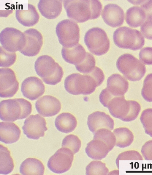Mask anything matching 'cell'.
<instances>
[{
  "mask_svg": "<svg viewBox=\"0 0 152 175\" xmlns=\"http://www.w3.org/2000/svg\"><path fill=\"white\" fill-rule=\"evenodd\" d=\"M64 7L67 17L79 23L99 18L102 6L99 1L64 0Z\"/></svg>",
  "mask_w": 152,
  "mask_h": 175,
  "instance_id": "6da1fadb",
  "label": "cell"
},
{
  "mask_svg": "<svg viewBox=\"0 0 152 175\" xmlns=\"http://www.w3.org/2000/svg\"><path fill=\"white\" fill-rule=\"evenodd\" d=\"M107 107L112 116L125 122L135 120L141 110L138 102L126 100L124 96L113 97L108 102Z\"/></svg>",
  "mask_w": 152,
  "mask_h": 175,
  "instance_id": "7a4b0ae2",
  "label": "cell"
},
{
  "mask_svg": "<svg viewBox=\"0 0 152 175\" xmlns=\"http://www.w3.org/2000/svg\"><path fill=\"white\" fill-rule=\"evenodd\" d=\"M32 110L31 103L24 99L3 100L0 102V118L4 121L14 122L26 118Z\"/></svg>",
  "mask_w": 152,
  "mask_h": 175,
  "instance_id": "3957f363",
  "label": "cell"
},
{
  "mask_svg": "<svg viewBox=\"0 0 152 175\" xmlns=\"http://www.w3.org/2000/svg\"><path fill=\"white\" fill-rule=\"evenodd\" d=\"M37 74L46 84L55 85L60 82L64 75L62 67L49 55L39 57L34 64Z\"/></svg>",
  "mask_w": 152,
  "mask_h": 175,
  "instance_id": "277c9868",
  "label": "cell"
},
{
  "mask_svg": "<svg viewBox=\"0 0 152 175\" xmlns=\"http://www.w3.org/2000/svg\"><path fill=\"white\" fill-rule=\"evenodd\" d=\"M113 38L114 43L119 48L133 51L141 49L145 43V38L140 31L126 26L116 29Z\"/></svg>",
  "mask_w": 152,
  "mask_h": 175,
  "instance_id": "5b68a950",
  "label": "cell"
},
{
  "mask_svg": "<svg viewBox=\"0 0 152 175\" xmlns=\"http://www.w3.org/2000/svg\"><path fill=\"white\" fill-rule=\"evenodd\" d=\"M64 86L70 94L88 95L93 93L98 85L94 78L88 74L73 73L66 78Z\"/></svg>",
  "mask_w": 152,
  "mask_h": 175,
  "instance_id": "8992f818",
  "label": "cell"
},
{
  "mask_svg": "<svg viewBox=\"0 0 152 175\" xmlns=\"http://www.w3.org/2000/svg\"><path fill=\"white\" fill-rule=\"evenodd\" d=\"M116 65L119 71L130 81L140 80L146 72L145 64L130 54H125L120 56L117 61Z\"/></svg>",
  "mask_w": 152,
  "mask_h": 175,
  "instance_id": "52a82bcc",
  "label": "cell"
},
{
  "mask_svg": "<svg viewBox=\"0 0 152 175\" xmlns=\"http://www.w3.org/2000/svg\"><path fill=\"white\" fill-rule=\"evenodd\" d=\"M84 41L89 51L95 55L105 54L110 48V41L106 32L99 27H93L88 30L85 35Z\"/></svg>",
  "mask_w": 152,
  "mask_h": 175,
  "instance_id": "ba28073f",
  "label": "cell"
},
{
  "mask_svg": "<svg viewBox=\"0 0 152 175\" xmlns=\"http://www.w3.org/2000/svg\"><path fill=\"white\" fill-rule=\"evenodd\" d=\"M56 32L59 42L63 47L70 48L77 44L80 39V29L73 21L66 19L57 25Z\"/></svg>",
  "mask_w": 152,
  "mask_h": 175,
  "instance_id": "9c48e42d",
  "label": "cell"
},
{
  "mask_svg": "<svg viewBox=\"0 0 152 175\" xmlns=\"http://www.w3.org/2000/svg\"><path fill=\"white\" fill-rule=\"evenodd\" d=\"M1 46L10 52L20 51L26 43V38L24 33L13 27H7L3 29L0 35Z\"/></svg>",
  "mask_w": 152,
  "mask_h": 175,
  "instance_id": "30bf717a",
  "label": "cell"
},
{
  "mask_svg": "<svg viewBox=\"0 0 152 175\" xmlns=\"http://www.w3.org/2000/svg\"><path fill=\"white\" fill-rule=\"evenodd\" d=\"M74 155L69 149L62 147L58 150L49 158L47 163L49 169L56 174H62L71 168Z\"/></svg>",
  "mask_w": 152,
  "mask_h": 175,
  "instance_id": "8fae6325",
  "label": "cell"
},
{
  "mask_svg": "<svg viewBox=\"0 0 152 175\" xmlns=\"http://www.w3.org/2000/svg\"><path fill=\"white\" fill-rule=\"evenodd\" d=\"M46 124L45 118L39 114L31 115L25 119L22 129L28 138L38 140L48 130Z\"/></svg>",
  "mask_w": 152,
  "mask_h": 175,
  "instance_id": "7c38bea8",
  "label": "cell"
},
{
  "mask_svg": "<svg viewBox=\"0 0 152 175\" xmlns=\"http://www.w3.org/2000/svg\"><path fill=\"white\" fill-rule=\"evenodd\" d=\"M19 83L13 71L10 68L0 69V97H13L17 92Z\"/></svg>",
  "mask_w": 152,
  "mask_h": 175,
  "instance_id": "4fadbf2b",
  "label": "cell"
},
{
  "mask_svg": "<svg viewBox=\"0 0 152 175\" xmlns=\"http://www.w3.org/2000/svg\"><path fill=\"white\" fill-rule=\"evenodd\" d=\"M24 33L26 38V43L23 49L20 52L28 57H33L39 52L43 43L41 33L37 29L30 28Z\"/></svg>",
  "mask_w": 152,
  "mask_h": 175,
  "instance_id": "5bb4252c",
  "label": "cell"
},
{
  "mask_svg": "<svg viewBox=\"0 0 152 175\" xmlns=\"http://www.w3.org/2000/svg\"><path fill=\"white\" fill-rule=\"evenodd\" d=\"M21 90L24 97L33 101L44 94L45 87L40 79L36 76H30L25 79L22 82Z\"/></svg>",
  "mask_w": 152,
  "mask_h": 175,
  "instance_id": "9a60e30c",
  "label": "cell"
},
{
  "mask_svg": "<svg viewBox=\"0 0 152 175\" xmlns=\"http://www.w3.org/2000/svg\"><path fill=\"white\" fill-rule=\"evenodd\" d=\"M35 106L38 113L45 117L56 115L61 108L60 101L50 95H45L40 98L36 101Z\"/></svg>",
  "mask_w": 152,
  "mask_h": 175,
  "instance_id": "2e32d148",
  "label": "cell"
},
{
  "mask_svg": "<svg viewBox=\"0 0 152 175\" xmlns=\"http://www.w3.org/2000/svg\"><path fill=\"white\" fill-rule=\"evenodd\" d=\"M102 16L105 23L113 27L121 26L125 19L123 10L118 5L113 4H109L105 6Z\"/></svg>",
  "mask_w": 152,
  "mask_h": 175,
  "instance_id": "e0dca14e",
  "label": "cell"
},
{
  "mask_svg": "<svg viewBox=\"0 0 152 175\" xmlns=\"http://www.w3.org/2000/svg\"><path fill=\"white\" fill-rule=\"evenodd\" d=\"M87 124L89 129L93 133L101 128L112 130L114 126V120L111 117L104 112L99 111L93 112L88 116Z\"/></svg>",
  "mask_w": 152,
  "mask_h": 175,
  "instance_id": "ac0fdd59",
  "label": "cell"
},
{
  "mask_svg": "<svg viewBox=\"0 0 152 175\" xmlns=\"http://www.w3.org/2000/svg\"><path fill=\"white\" fill-rule=\"evenodd\" d=\"M129 86L127 80L119 74H113L107 79L106 88L114 97L124 96L128 91Z\"/></svg>",
  "mask_w": 152,
  "mask_h": 175,
  "instance_id": "d6986e66",
  "label": "cell"
},
{
  "mask_svg": "<svg viewBox=\"0 0 152 175\" xmlns=\"http://www.w3.org/2000/svg\"><path fill=\"white\" fill-rule=\"evenodd\" d=\"M24 9L17 10L15 17L18 22L22 25L26 27L33 26L39 21V15L35 7L30 4Z\"/></svg>",
  "mask_w": 152,
  "mask_h": 175,
  "instance_id": "ffe728a7",
  "label": "cell"
},
{
  "mask_svg": "<svg viewBox=\"0 0 152 175\" xmlns=\"http://www.w3.org/2000/svg\"><path fill=\"white\" fill-rule=\"evenodd\" d=\"M62 0H40L38 7L41 14L48 19H54L61 14L62 9Z\"/></svg>",
  "mask_w": 152,
  "mask_h": 175,
  "instance_id": "44dd1931",
  "label": "cell"
},
{
  "mask_svg": "<svg viewBox=\"0 0 152 175\" xmlns=\"http://www.w3.org/2000/svg\"><path fill=\"white\" fill-rule=\"evenodd\" d=\"M0 129V141L5 143L11 144L15 143L20 137V129L13 122H1Z\"/></svg>",
  "mask_w": 152,
  "mask_h": 175,
  "instance_id": "7402d4cb",
  "label": "cell"
},
{
  "mask_svg": "<svg viewBox=\"0 0 152 175\" xmlns=\"http://www.w3.org/2000/svg\"><path fill=\"white\" fill-rule=\"evenodd\" d=\"M61 53L63 59L66 62L75 65L82 62L87 54L85 49L79 43L70 48L63 47Z\"/></svg>",
  "mask_w": 152,
  "mask_h": 175,
  "instance_id": "603a6c76",
  "label": "cell"
},
{
  "mask_svg": "<svg viewBox=\"0 0 152 175\" xmlns=\"http://www.w3.org/2000/svg\"><path fill=\"white\" fill-rule=\"evenodd\" d=\"M109 151L107 144L102 141L97 139H93L90 141L85 149L87 156L95 160H100L104 158Z\"/></svg>",
  "mask_w": 152,
  "mask_h": 175,
  "instance_id": "cb8c5ba5",
  "label": "cell"
},
{
  "mask_svg": "<svg viewBox=\"0 0 152 175\" xmlns=\"http://www.w3.org/2000/svg\"><path fill=\"white\" fill-rule=\"evenodd\" d=\"M57 129L63 133H68L73 131L77 126L75 117L69 112H63L57 116L55 120Z\"/></svg>",
  "mask_w": 152,
  "mask_h": 175,
  "instance_id": "d4e9b609",
  "label": "cell"
},
{
  "mask_svg": "<svg viewBox=\"0 0 152 175\" xmlns=\"http://www.w3.org/2000/svg\"><path fill=\"white\" fill-rule=\"evenodd\" d=\"M125 16L126 23L132 28L141 26L146 19L144 10L140 7L137 6L129 8L126 12Z\"/></svg>",
  "mask_w": 152,
  "mask_h": 175,
  "instance_id": "484cf974",
  "label": "cell"
},
{
  "mask_svg": "<svg viewBox=\"0 0 152 175\" xmlns=\"http://www.w3.org/2000/svg\"><path fill=\"white\" fill-rule=\"evenodd\" d=\"M20 172L22 175H43L45 167L42 162L35 158H28L21 164Z\"/></svg>",
  "mask_w": 152,
  "mask_h": 175,
  "instance_id": "4316f807",
  "label": "cell"
},
{
  "mask_svg": "<svg viewBox=\"0 0 152 175\" xmlns=\"http://www.w3.org/2000/svg\"><path fill=\"white\" fill-rule=\"evenodd\" d=\"M116 138L115 146L121 148L126 147L130 146L134 140L132 132L126 127L116 128L113 131Z\"/></svg>",
  "mask_w": 152,
  "mask_h": 175,
  "instance_id": "83f0119b",
  "label": "cell"
},
{
  "mask_svg": "<svg viewBox=\"0 0 152 175\" xmlns=\"http://www.w3.org/2000/svg\"><path fill=\"white\" fill-rule=\"evenodd\" d=\"M14 165L12 158L8 149L0 145V174H8L13 170Z\"/></svg>",
  "mask_w": 152,
  "mask_h": 175,
  "instance_id": "f1b7e54d",
  "label": "cell"
},
{
  "mask_svg": "<svg viewBox=\"0 0 152 175\" xmlns=\"http://www.w3.org/2000/svg\"><path fill=\"white\" fill-rule=\"evenodd\" d=\"M94 134L93 139H99L104 142L108 146L110 151L115 145L116 138L110 130L106 128L100 129Z\"/></svg>",
  "mask_w": 152,
  "mask_h": 175,
  "instance_id": "f546056e",
  "label": "cell"
},
{
  "mask_svg": "<svg viewBox=\"0 0 152 175\" xmlns=\"http://www.w3.org/2000/svg\"><path fill=\"white\" fill-rule=\"evenodd\" d=\"M86 170L87 175H107L109 171L105 164L99 161L91 162L86 167Z\"/></svg>",
  "mask_w": 152,
  "mask_h": 175,
  "instance_id": "4dcf8cb0",
  "label": "cell"
},
{
  "mask_svg": "<svg viewBox=\"0 0 152 175\" xmlns=\"http://www.w3.org/2000/svg\"><path fill=\"white\" fill-rule=\"evenodd\" d=\"M96 60L94 56L90 53L87 52L86 57L81 63L75 65L76 69L84 74H88L94 69Z\"/></svg>",
  "mask_w": 152,
  "mask_h": 175,
  "instance_id": "1f68e13d",
  "label": "cell"
},
{
  "mask_svg": "<svg viewBox=\"0 0 152 175\" xmlns=\"http://www.w3.org/2000/svg\"><path fill=\"white\" fill-rule=\"evenodd\" d=\"M81 142L77 136L70 134L66 136L63 140L62 146L69 149L75 154L79 151Z\"/></svg>",
  "mask_w": 152,
  "mask_h": 175,
  "instance_id": "d6a6232c",
  "label": "cell"
},
{
  "mask_svg": "<svg viewBox=\"0 0 152 175\" xmlns=\"http://www.w3.org/2000/svg\"><path fill=\"white\" fill-rule=\"evenodd\" d=\"M146 134L152 137V108H148L142 112L140 118Z\"/></svg>",
  "mask_w": 152,
  "mask_h": 175,
  "instance_id": "836d02e7",
  "label": "cell"
},
{
  "mask_svg": "<svg viewBox=\"0 0 152 175\" xmlns=\"http://www.w3.org/2000/svg\"><path fill=\"white\" fill-rule=\"evenodd\" d=\"M16 55L15 52H10L0 47V67H8L15 62Z\"/></svg>",
  "mask_w": 152,
  "mask_h": 175,
  "instance_id": "e575fe53",
  "label": "cell"
},
{
  "mask_svg": "<svg viewBox=\"0 0 152 175\" xmlns=\"http://www.w3.org/2000/svg\"><path fill=\"white\" fill-rule=\"evenodd\" d=\"M141 95L146 101L152 102V73L147 75L144 80Z\"/></svg>",
  "mask_w": 152,
  "mask_h": 175,
  "instance_id": "d590c367",
  "label": "cell"
},
{
  "mask_svg": "<svg viewBox=\"0 0 152 175\" xmlns=\"http://www.w3.org/2000/svg\"><path fill=\"white\" fill-rule=\"evenodd\" d=\"M123 160H142L143 159L142 156L138 151L131 150L121 153L118 156L116 163L118 168L119 161Z\"/></svg>",
  "mask_w": 152,
  "mask_h": 175,
  "instance_id": "8d00e7d4",
  "label": "cell"
},
{
  "mask_svg": "<svg viewBox=\"0 0 152 175\" xmlns=\"http://www.w3.org/2000/svg\"><path fill=\"white\" fill-rule=\"evenodd\" d=\"M140 60L146 65H152V47H146L142 48L139 55Z\"/></svg>",
  "mask_w": 152,
  "mask_h": 175,
  "instance_id": "74e56055",
  "label": "cell"
},
{
  "mask_svg": "<svg viewBox=\"0 0 152 175\" xmlns=\"http://www.w3.org/2000/svg\"><path fill=\"white\" fill-rule=\"evenodd\" d=\"M140 32L144 38L152 40V20H146L140 26Z\"/></svg>",
  "mask_w": 152,
  "mask_h": 175,
  "instance_id": "f35d334b",
  "label": "cell"
},
{
  "mask_svg": "<svg viewBox=\"0 0 152 175\" xmlns=\"http://www.w3.org/2000/svg\"><path fill=\"white\" fill-rule=\"evenodd\" d=\"M141 153L145 160H152V140L147 141L143 145Z\"/></svg>",
  "mask_w": 152,
  "mask_h": 175,
  "instance_id": "ab89813d",
  "label": "cell"
},
{
  "mask_svg": "<svg viewBox=\"0 0 152 175\" xmlns=\"http://www.w3.org/2000/svg\"><path fill=\"white\" fill-rule=\"evenodd\" d=\"M91 76L96 81L98 87L101 85L105 79V76L102 70L96 66L90 73L88 74Z\"/></svg>",
  "mask_w": 152,
  "mask_h": 175,
  "instance_id": "60d3db41",
  "label": "cell"
},
{
  "mask_svg": "<svg viewBox=\"0 0 152 175\" xmlns=\"http://www.w3.org/2000/svg\"><path fill=\"white\" fill-rule=\"evenodd\" d=\"M113 96L108 92L107 88L102 90L99 96L100 102L105 107H107L108 102Z\"/></svg>",
  "mask_w": 152,
  "mask_h": 175,
  "instance_id": "b9f144b4",
  "label": "cell"
},
{
  "mask_svg": "<svg viewBox=\"0 0 152 175\" xmlns=\"http://www.w3.org/2000/svg\"><path fill=\"white\" fill-rule=\"evenodd\" d=\"M140 7L145 13L146 20H152V0H145Z\"/></svg>",
  "mask_w": 152,
  "mask_h": 175,
  "instance_id": "7bdbcfd3",
  "label": "cell"
},
{
  "mask_svg": "<svg viewBox=\"0 0 152 175\" xmlns=\"http://www.w3.org/2000/svg\"><path fill=\"white\" fill-rule=\"evenodd\" d=\"M145 0H130L129 1L133 4L138 5H141L145 2Z\"/></svg>",
  "mask_w": 152,
  "mask_h": 175,
  "instance_id": "ee69618b",
  "label": "cell"
}]
</instances>
